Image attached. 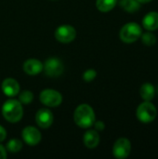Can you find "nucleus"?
I'll use <instances>...</instances> for the list:
<instances>
[{
  "label": "nucleus",
  "mask_w": 158,
  "mask_h": 159,
  "mask_svg": "<svg viewBox=\"0 0 158 159\" xmlns=\"http://www.w3.org/2000/svg\"><path fill=\"white\" fill-rule=\"evenodd\" d=\"M41 102L48 107H57L62 102V96L60 92L54 89H44L40 93Z\"/></svg>",
  "instance_id": "39448f33"
},
{
  "label": "nucleus",
  "mask_w": 158,
  "mask_h": 159,
  "mask_svg": "<svg viewBox=\"0 0 158 159\" xmlns=\"http://www.w3.org/2000/svg\"><path fill=\"white\" fill-rule=\"evenodd\" d=\"M53 120H54V117H53L52 113L47 108H42L38 110V112L36 113L35 122L42 129L49 128L52 125Z\"/></svg>",
  "instance_id": "9d476101"
},
{
  "label": "nucleus",
  "mask_w": 158,
  "mask_h": 159,
  "mask_svg": "<svg viewBox=\"0 0 158 159\" xmlns=\"http://www.w3.org/2000/svg\"><path fill=\"white\" fill-rule=\"evenodd\" d=\"M141 96L142 98L146 101V102H150L151 100H153V98L155 97L156 94V90L155 88L152 84L150 83H145L142 86L141 90H140Z\"/></svg>",
  "instance_id": "2eb2a0df"
},
{
  "label": "nucleus",
  "mask_w": 158,
  "mask_h": 159,
  "mask_svg": "<svg viewBox=\"0 0 158 159\" xmlns=\"http://www.w3.org/2000/svg\"><path fill=\"white\" fill-rule=\"evenodd\" d=\"M143 26L148 31H155L158 28V13L157 12H150L145 15L142 20Z\"/></svg>",
  "instance_id": "4468645a"
},
{
  "label": "nucleus",
  "mask_w": 158,
  "mask_h": 159,
  "mask_svg": "<svg viewBox=\"0 0 158 159\" xmlns=\"http://www.w3.org/2000/svg\"><path fill=\"white\" fill-rule=\"evenodd\" d=\"M74 120L78 127L83 129H88L92 125H94L95 113L91 106L88 104H81L74 111Z\"/></svg>",
  "instance_id": "f257e3e1"
},
{
  "label": "nucleus",
  "mask_w": 158,
  "mask_h": 159,
  "mask_svg": "<svg viewBox=\"0 0 158 159\" xmlns=\"http://www.w3.org/2000/svg\"><path fill=\"white\" fill-rule=\"evenodd\" d=\"M21 136L25 143L30 146H34L38 144L41 141V133L34 127H26L21 132Z\"/></svg>",
  "instance_id": "1a4fd4ad"
},
{
  "label": "nucleus",
  "mask_w": 158,
  "mask_h": 159,
  "mask_svg": "<svg viewBox=\"0 0 158 159\" xmlns=\"http://www.w3.org/2000/svg\"><path fill=\"white\" fill-rule=\"evenodd\" d=\"M142 43L146 46H153L156 42V37L154 34L152 33H145L142 36Z\"/></svg>",
  "instance_id": "aec40b11"
},
{
  "label": "nucleus",
  "mask_w": 158,
  "mask_h": 159,
  "mask_svg": "<svg viewBox=\"0 0 158 159\" xmlns=\"http://www.w3.org/2000/svg\"><path fill=\"white\" fill-rule=\"evenodd\" d=\"M7 137V132H6V129L0 126V142H3Z\"/></svg>",
  "instance_id": "5701e85b"
},
{
  "label": "nucleus",
  "mask_w": 158,
  "mask_h": 159,
  "mask_svg": "<svg viewBox=\"0 0 158 159\" xmlns=\"http://www.w3.org/2000/svg\"><path fill=\"white\" fill-rule=\"evenodd\" d=\"M21 148H22V143L18 139H12L7 144V149L8 150V152L12 154L20 152Z\"/></svg>",
  "instance_id": "a211bd4d"
},
{
  "label": "nucleus",
  "mask_w": 158,
  "mask_h": 159,
  "mask_svg": "<svg viewBox=\"0 0 158 159\" xmlns=\"http://www.w3.org/2000/svg\"><path fill=\"white\" fill-rule=\"evenodd\" d=\"M116 2L117 0H97L96 7L102 12H108L115 7Z\"/></svg>",
  "instance_id": "dca6fc26"
},
{
  "label": "nucleus",
  "mask_w": 158,
  "mask_h": 159,
  "mask_svg": "<svg viewBox=\"0 0 158 159\" xmlns=\"http://www.w3.org/2000/svg\"><path fill=\"white\" fill-rule=\"evenodd\" d=\"M120 6L126 11L133 13L140 8V2H138L137 0H121Z\"/></svg>",
  "instance_id": "f3484780"
},
{
  "label": "nucleus",
  "mask_w": 158,
  "mask_h": 159,
  "mask_svg": "<svg viewBox=\"0 0 158 159\" xmlns=\"http://www.w3.org/2000/svg\"><path fill=\"white\" fill-rule=\"evenodd\" d=\"M23 71L30 75H35L43 71V64L40 61L35 59L27 60L23 63Z\"/></svg>",
  "instance_id": "f8f14e48"
},
{
  "label": "nucleus",
  "mask_w": 158,
  "mask_h": 159,
  "mask_svg": "<svg viewBox=\"0 0 158 159\" xmlns=\"http://www.w3.org/2000/svg\"><path fill=\"white\" fill-rule=\"evenodd\" d=\"M19 100L20 102V103H23V104H29L30 102H33L34 100V94L29 91V90H23L20 96H19Z\"/></svg>",
  "instance_id": "6ab92c4d"
},
{
  "label": "nucleus",
  "mask_w": 158,
  "mask_h": 159,
  "mask_svg": "<svg viewBox=\"0 0 158 159\" xmlns=\"http://www.w3.org/2000/svg\"><path fill=\"white\" fill-rule=\"evenodd\" d=\"M43 70L47 76L50 77H57L61 75L64 70V66L57 58H50L46 61L45 65H43Z\"/></svg>",
  "instance_id": "423d86ee"
},
{
  "label": "nucleus",
  "mask_w": 158,
  "mask_h": 159,
  "mask_svg": "<svg viewBox=\"0 0 158 159\" xmlns=\"http://www.w3.org/2000/svg\"><path fill=\"white\" fill-rule=\"evenodd\" d=\"M1 88L5 95L8 97H14L20 92V85L13 78L5 79L1 85Z\"/></svg>",
  "instance_id": "9b49d317"
},
{
  "label": "nucleus",
  "mask_w": 158,
  "mask_h": 159,
  "mask_svg": "<svg viewBox=\"0 0 158 159\" xmlns=\"http://www.w3.org/2000/svg\"><path fill=\"white\" fill-rule=\"evenodd\" d=\"M136 115H137L138 119L141 122L150 123L153 120H155V118L157 115V111H156V108L154 104L145 101V102L142 103L138 107Z\"/></svg>",
  "instance_id": "20e7f679"
},
{
  "label": "nucleus",
  "mask_w": 158,
  "mask_h": 159,
  "mask_svg": "<svg viewBox=\"0 0 158 159\" xmlns=\"http://www.w3.org/2000/svg\"><path fill=\"white\" fill-rule=\"evenodd\" d=\"M138 2H140V3H142V4H144V3H148V2H150V1H152V0H137Z\"/></svg>",
  "instance_id": "393cba45"
},
{
  "label": "nucleus",
  "mask_w": 158,
  "mask_h": 159,
  "mask_svg": "<svg viewBox=\"0 0 158 159\" xmlns=\"http://www.w3.org/2000/svg\"><path fill=\"white\" fill-rule=\"evenodd\" d=\"M94 124H95V128L97 130H103L104 129L105 126H104L102 121H97V122H94Z\"/></svg>",
  "instance_id": "4be33fe9"
},
{
  "label": "nucleus",
  "mask_w": 158,
  "mask_h": 159,
  "mask_svg": "<svg viewBox=\"0 0 158 159\" xmlns=\"http://www.w3.org/2000/svg\"><path fill=\"white\" fill-rule=\"evenodd\" d=\"M142 33V28L138 23L129 22L122 27L119 36L125 43H133L141 37Z\"/></svg>",
  "instance_id": "7ed1b4c3"
},
{
  "label": "nucleus",
  "mask_w": 158,
  "mask_h": 159,
  "mask_svg": "<svg viewBox=\"0 0 158 159\" xmlns=\"http://www.w3.org/2000/svg\"><path fill=\"white\" fill-rule=\"evenodd\" d=\"M7 158V151L4 148V146H2L0 144V159Z\"/></svg>",
  "instance_id": "b1692460"
},
{
  "label": "nucleus",
  "mask_w": 158,
  "mask_h": 159,
  "mask_svg": "<svg viewBox=\"0 0 158 159\" xmlns=\"http://www.w3.org/2000/svg\"><path fill=\"white\" fill-rule=\"evenodd\" d=\"M2 115L6 120L10 123L19 122L23 116V109L20 101L7 100L2 107Z\"/></svg>",
  "instance_id": "f03ea898"
},
{
  "label": "nucleus",
  "mask_w": 158,
  "mask_h": 159,
  "mask_svg": "<svg viewBox=\"0 0 158 159\" xmlns=\"http://www.w3.org/2000/svg\"><path fill=\"white\" fill-rule=\"evenodd\" d=\"M75 36H76L75 29L68 24L61 25L60 27L57 28L55 32V37L61 43H70L75 38Z\"/></svg>",
  "instance_id": "0eeeda50"
},
{
  "label": "nucleus",
  "mask_w": 158,
  "mask_h": 159,
  "mask_svg": "<svg viewBox=\"0 0 158 159\" xmlns=\"http://www.w3.org/2000/svg\"><path fill=\"white\" fill-rule=\"evenodd\" d=\"M84 141V144L88 147V148H95L98 146L99 143H100V136L97 130L94 129H89L88 130L83 138Z\"/></svg>",
  "instance_id": "ddd939ff"
},
{
  "label": "nucleus",
  "mask_w": 158,
  "mask_h": 159,
  "mask_svg": "<svg viewBox=\"0 0 158 159\" xmlns=\"http://www.w3.org/2000/svg\"><path fill=\"white\" fill-rule=\"evenodd\" d=\"M97 75V72L94 69H88L83 74V79L87 82L92 81Z\"/></svg>",
  "instance_id": "412c9836"
},
{
  "label": "nucleus",
  "mask_w": 158,
  "mask_h": 159,
  "mask_svg": "<svg viewBox=\"0 0 158 159\" xmlns=\"http://www.w3.org/2000/svg\"><path fill=\"white\" fill-rule=\"evenodd\" d=\"M131 151V144L130 142L126 138L118 139L113 147V154L115 157L118 159L127 158Z\"/></svg>",
  "instance_id": "6e6552de"
}]
</instances>
